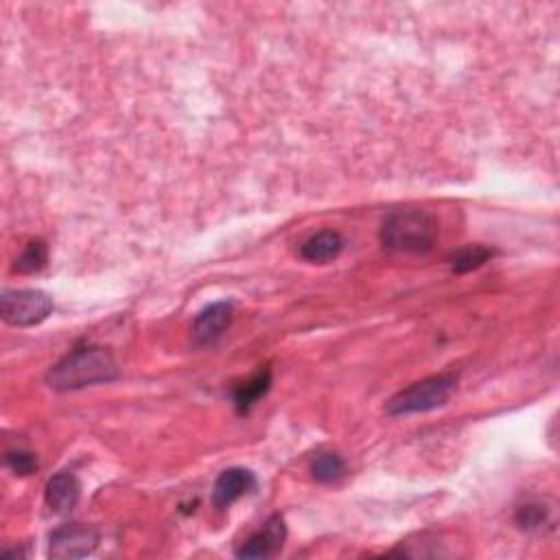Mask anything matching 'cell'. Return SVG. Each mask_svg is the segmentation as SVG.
I'll return each instance as SVG.
<instances>
[{
    "mask_svg": "<svg viewBox=\"0 0 560 560\" xmlns=\"http://www.w3.org/2000/svg\"><path fill=\"white\" fill-rule=\"evenodd\" d=\"M272 385V370L261 368L252 379L237 385L235 392H232V399H235V407L239 414H248L252 407L259 403L263 396L270 392Z\"/></svg>",
    "mask_w": 560,
    "mask_h": 560,
    "instance_id": "8fae6325",
    "label": "cell"
},
{
    "mask_svg": "<svg viewBox=\"0 0 560 560\" xmlns=\"http://www.w3.org/2000/svg\"><path fill=\"white\" fill-rule=\"evenodd\" d=\"M547 519H550V512H547V508L541 504H525L517 508V515H515L519 528L528 532L539 530L541 525L547 523Z\"/></svg>",
    "mask_w": 560,
    "mask_h": 560,
    "instance_id": "9a60e30c",
    "label": "cell"
},
{
    "mask_svg": "<svg viewBox=\"0 0 560 560\" xmlns=\"http://www.w3.org/2000/svg\"><path fill=\"white\" fill-rule=\"evenodd\" d=\"M254 488H256L254 473L235 466V469H228L217 477V482L213 486V504L219 510H226L243 495L252 493Z\"/></svg>",
    "mask_w": 560,
    "mask_h": 560,
    "instance_id": "ba28073f",
    "label": "cell"
},
{
    "mask_svg": "<svg viewBox=\"0 0 560 560\" xmlns=\"http://www.w3.org/2000/svg\"><path fill=\"white\" fill-rule=\"evenodd\" d=\"M497 252L493 248H486V245L473 243V245H464L458 252L451 254V270L455 274H469L473 270H480L482 265H486L490 259H493Z\"/></svg>",
    "mask_w": 560,
    "mask_h": 560,
    "instance_id": "7c38bea8",
    "label": "cell"
},
{
    "mask_svg": "<svg viewBox=\"0 0 560 560\" xmlns=\"http://www.w3.org/2000/svg\"><path fill=\"white\" fill-rule=\"evenodd\" d=\"M5 460H7V466H9V469L14 471L16 475L27 477V475H31V473L38 471V458H35V455H33V453H29V451H22V449L7 451Z\"/></svg>",
    "mask_w": 560,
    "mask_h": 560,
    "instance_id": "2e32d148",
    "label": "cell"
},
{
    "mask_svg": "<svg viewBox=\"0 0 560 560\" xmlns=\"http://www.w3.org/2000/svg\"><path fill=\"white\" fill-rule=\"evenodd\" d=\"M99 547V532L84 525H64L51 534L49 554L60 560L90 556Z\"/></svg>",
    "mask_w": 560,
    "mask_h": 560,
    "instance_id": "5b68a950",
    "label": "cell"
},
{
    "mask_svg": "<svg viewBox=\"0 0 560 560\" xmlns=\"http://www.w3.org/2000/svg\"><path fill=\"white\" fill-rule=\"evenodd\" d=\"M79 497H81V484L73 473L62 471L46 482L44 499H46V506H49L55 515H68V512H73L75 506L79 504Z\"/></svg>",
    "mask_w": 560,
    "mask_h": 560,
    "instance_id": "9c48e42d",
    "label": "cell"
},
{
    "mask_svg": "<svg viewBox=\"0 0 560 560\" xmlns=\"http://www.w3.org/2000/svg\"><path fill=\"white\" fill-rule=\"evenodd\" d=\"M46 261H49V248L42 239L29 241L27 248L22 250V254L16 259L14 270L20 274H35L46 267Z\"/></svg>",
    "mask_w": 560,
    "mask_h": 560,
    "instance_id": "5bb4252c",
    "label": "cell"
},
{
    "mask_svg": "<svg viewBox=\"0 0 560 560\" xmlns=\"http://www.w3.org/2000/svg\"><path fill=\"white\" fill-rule=\"evenodd\" d=\"M342 250H344V239H342L340 232L320 230V232H315V235H311L305 243H302L300 256L309 263L324 265V263L335 261L337 256L342 254Z\"/></svg>",
    "mask_w": 560,
    "mask_h": 560,
    "instance_id": "30bf717a",
    "label": "cell"
},
{
    "mask_svg": "<svg viewBox=\"0 0 560 560\" xmlns=\"http://www.w3.org/2000/svg\"><path fill=\"white\" fill-rule=\"evenodd\" d=\"M116 377H119V368H116L110 350L84 344L70 350L62 361H57L46 381L55 392H75L97 383L114 381Z\"/></svg>",
    "mask_w": 560,
    "mask_h": 560,
    "instance_id": "6da1fadb",
    "label": "cell"
},
{
    "mask_svg": "<svg viewBox=\"0 0 560 560\" xmlns=\"http://www.w3.org/2000/svg\"><path fill=\"white\" fill-rule=\"evenodd\" d=\"M287 539V525L280 515H274L265 521L259 532H254L250 539H245L237 550V558H272L283 550Z\"/></svg>",
    "mask_w": 560,
    "mask_h": 560,
    "instance_id": "8992f818",
    "label": "cell"
},
{
    "mask_svg": "<svg viewBox=\"0 0 560 560\" xmlns=\"http://www.w3.org/2000/svg\"><path fill=\"white\" fill-rule=\"evenodd\" d=\"M53 313V298L40 289H9L0 298V315L11 326L42 324Z\"/></svg>",
    "mask_w": 560,
    "mask_h": 560,
    "instance_id": "277c9868",
    "label": "cell"
},
{
    "mask_svg": "<svg viewBox=\"0 0 560 560\" xmlns=\"http://www.w3.org/2000/svg\"><path fill=\"white\" fill-rule=\"evenodd\" d=\"M438 239V221L423 208H399L385 215L381 243L396 254H427Z\"/></svg>",
    "mask_w": 560,
    "mask_h": 560,
    "instance_id": "7a4b0ae2",
    "label": "cell"
},
{
    "mask_svg": "<svg viewBox=\"0 0 560 560\" xmlns=\"http://www.w3.org/2000/svg\"><path fill=\"white\" fill-rule=\"evenodd\" d=\"M311 475L315 482L320 484H337L344 480L346 475V462L340 453L324 451L315 455V460L311 462Z\"/></svg>",
    "mask_w": 560,
    "mask_h": 560,
    "instance_id": "4fadbf2b",
    "label": "cell"
},
{
    "mask_svg": "<svg viewBox=\"0 0 560 560\" xmlns=\"http://www.w3.org/2000/svg\"><path fill=\"white\" fill-rule=\"evenodd\" d=\"M232 302L221 300L208 305L204 311H200L195 322H193V340L197 346H213L224 337L226 329L232 322Z\"/></svg>",
    "mask_w": 560,
    "mask_h": 560,
    "instance_id": "52a82bcc",
    "label": "cell"
},
{
    "mask_svg": "<svg viewBox=\"0 0 560 560\" xmlns=\"http://www.w3.org/2000/svg\"><path fill=\"white\" fill-rule=\"evenodd\" d=\"M458 385L455 375H436L427 377L423 381L412 383L410 388L394 394L392 399L385 403V414L388 416H410V414H425L434 412L438 407L447 405L451 394Z\"/></svg>",
    "mask_w": 560,
    "mask_h": 560,
    "instance_id": "3957f363",
    "label": "cell"
}]
</instances>
